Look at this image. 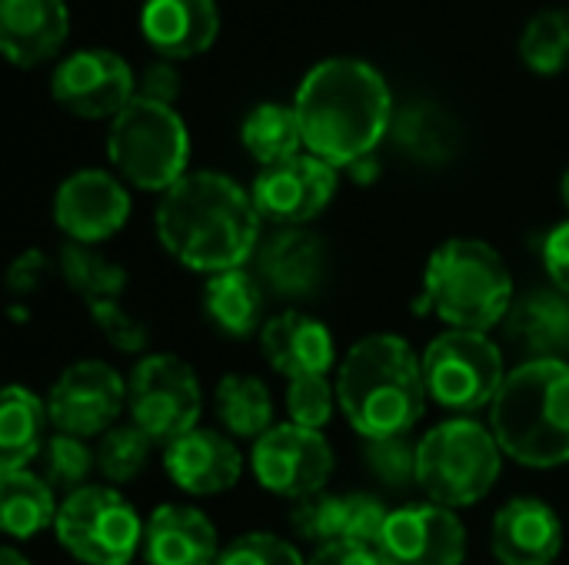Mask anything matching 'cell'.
Listing matches in <instances>:
<instances>
[{
	"label": "cell",
	"mask_w": 569,
	"mask_h": 565,
	"mask_svg": "<svg viewBox=\"0 0 569 565\" xmlns=\"http://www.w3.org/2000/svg\"><path fill=\"white\" fill-rule=\"evenodd\" d=\"M260 210L237 180L213 170L187 173L173 183L153 213L160 246L193 273L217 276L240 270L257 256Z\"/></svg>",
	"instance_id": "1"
},
{
	"label": "cell",
	"mask_w": 569,
	"mask_h": 565,
	"mask_svg": "<svg viewBox=\"0 0 569 565\" xmlns=\"http://www.w3.org/2000/svg\"><path fill=\"white\" fill-rule=\"evenodd\" d=\"M293 110L303 150L330 167H350L370 157L393 123V93L387 77L360 57H327L307 70Z\"/></svg>",
	"instance_id": "2"
},
{
	"label": "cell",
	"mask_w": 569,
	"mask_h": 565,
	"mask_svg": "<svg viewBox=\"0 0 569 565\" xmlns=\"http://www.w3.org/2000/svg\"><path fill=\"white\" fill-rule=\"evenodd\" d=\"M337 406L363 440L407 436L427 406L423 360L403 336H363L340 363Z\"/></svg>",
	"instance_id": "3"
},
{
	"label": "cell",
	"mask_w": 569,
	"mask_h": 565,
	"mask_svg": "<svg viewBox=\"0 0 569 565\" xmlns=\"http://www.w3.org/2000/svg\"><path fill=\"white\" fill-rule=\"evenodd\" d=\"M490 430L503 456L527 470H557L569 463L567 360H523L507 373L490 406Z\"/></svg>",
	"instance_id": "4"
},
{
	"label": "cell",
	"mask_w": 569,
	"mask_h": 565,
	"mask_svg": "<svg viewBox=\"0 0 569 565\" xmlns=\"http://www.w3.org/2000/svg\"><path fill=\"white\" fill-rule=\"evenodd\" d=\"M423 286L427 306L450 330L490 333L513 306V276L503 256L473 236L440 243L427 260Z\"/></svg>",
	"instance_id": "5"
},
{
	"label": "cell",
	"mask_w": 569,
	"mask_h": 565,
	"mask_svg": "<svg viewBox=\"0 0 569 565\" xmlns=\"http://www.w3.org/2000/svg\"><path fill=\"white\" fill-rule=\"evenodd\" d=\"M107 157L137 190L167 193L190 173V130L173 107L133 97L110 120Z\"/></svg>",
	"instance_id": "6"
},
{
	"label": "cell",
	"mask_w": 569,
	"mask_h": 565,
	"mask_svg": "<svg viewBox=\"0 0 569 565\" xmlns=\"http://www.w3.org/2000/svg\"><path fill=\"white\" fill-rule=\"evenodd\" d=\"M503 450L493 430L453 416L417 443V486L430 503L460 509L480 503L500 480Z\"/></svg>",
	"instance_id": "7"
},
{
	"label": "cell",
	"mask_w": 569,
	"mask_h": 565,
	"mask_svg": "<svg viewBox=\"0 0 569 565\" xmlns=\"http://www.w3.org/2000/svg\"><path fill=\"white\" fill-rule=\"evenodd\" d=\"M423 360L427 396L450 413H477L493 406L507 370L503 350L487 333L447 330L430 340Z\"/></svg>",
	"instance_id": "8"
},
{
	"label": "cell",
	"mask_w": 569,
	"mask_h": 565,
	"mask_svg": "<svg viewBox=\"0 0 569 565\" xmlns=\"http://www.w3.org/2000/svg\"><path fill=\"white\" fill-rule=\"evenodd\" d=\"M143 526L113 486H83L60 503L53 533L77 563L130 565L143 546Z\"/></svg>",
	"instance_id": "9"
},
{
	"label": "cell",
	"mask_w": 569,
	"mask_h": 565,
	"mask_svg": "<svg viewBox=\"0 0 569 565\" xmlns=\"http://www.w3.org/2000/svg\"><path fill=\"white\" fill-rule=\"evenodd\" d=\"M127 410L153 443L170 446L200 426L203 390L193 366L173 353H147L127 380Z\"/></svg>",
	"instance_id": "10"
},
{
	"label": "cell",
	"mask_w": 569,
	"mask_h": 565,
	"mask_svg": "<svg viewBox=\"0 0 569 565\" xmlns=\"http://www.w3.org/2000/svg\"><path fill=\"white\" fill-rule=\"evenodd\" d=\"M333 446L320 430L280 423L267 430L250 450L257 483L280 500H307L323 493L333 476Z\"/></svg>",
	"instance_id": "11"
},
{
	"label": "cell",
	"mask_w": 569,
	"mask_h": 565,
	"mask_svg": "<svg viewBox=\"0 0 569 565\" xmlns=\"http://www.w3.org/2000/svg\"><path fill=\"white\" fill-rule=\"evenodd\" d=\"M123 406L127 383L113 366L100 360L70 363L47 393V413L57 433H70L80 440L103 436L107 430H113Z\"/></svg>",
	"instance_id": "12"
},
{
	"label": "cell",
	"mask_w": 569,
	"mask_h": 565,
	"mask_svg": "<svg viewBox=\"0 0 569 565\" xmlns=\"http://www.w3.org/2000/svg\"><path fill=\"white\" fill-rule=\"evenodd\" d=\"M337 167L303 150L273 167H260L250 196L263 220L277 223L280 230H290L317 220L337 196Z\"/></svg>",
	"instance_id": "13"
},
{
	"label": "cell",
	"mask_w": 569,
	"mask_h": 565,
	"mask_svg": "<svg viewBox=\"0 0 569 565\" xmlns=\"http://www.w3.org/2000/svg\"><path fill=\"white\" fill-rule=\"evenodd\" d=\"M50 93L73 117L113 120L137 97V80L120 53L87 47L57 63L50 77Z\"/></svg>",
	"instance_id": "14"
},
{
	"label": "cell",
	"mask_w": 569,
	"mask_h": 565,
	"mask_svg": "<svg viewBox=\"0 0 569 565\" xmlns=\"http://www.w3.org/2000/svg\"><path fill=\"white\" fill-rule=\"evenodd\" d=\"M377 556L383 565H463L467 529L453 509L413 503L390 513Z\"/></svg>",
	"instance_id": "15"
},
{
	"label": "cell",
	"mask_w": 569,
	"mask_h": 565,
	"mask_svg": "<svg viewBox=\"0 0 569 565\" xmlns=\"http://www.w3.org/2000/svg\"><path fill=\"white\" fill-rule=\"evenodd\" d=\"M130 220V193L107 170L70 173L53 196V223L70 243H103Z\"/></svg>",
	"instance_id": "16"
},
{
	"label": "cell",
	"mask_w": 569,
	"mask_h": 565,
	"mask_svg": "<svg viewBox=\"0 0 569 565\" xmlns=\"http://www.w3.org/2000/svg\"><path fill=\"white\" fill-rule=\"evenodd\" d=\"M163 470L187 496H220L240 483L243 456L227 433L197 426L163 446Z\"/></svg>",
	"instance_id": "17"
},
{
	"label": "cell",
	"mask_w": 569,
	"mask_h": 565,
	"mask_svg": "<svg viewBox=\"0 0 569 565\" xmlns=\"http://www.w3.org/2000/svg\"><path fill=\"white\" fill-rule=\"evenodd\" d=\"M490 549L500 565H553L563 549V523L550 503L517 496L497 509Z\"/></svg>",
	"instance_id": "18"
},
{
	"label": "cell",
	"mask_w": 569,
	"mask_h": 565,
	"mask_svg": "<svg viewBox=\"0 0 569 565\" xmlns=\"http://www.w3.org/2000/svg\"><path fill=\"white\" fill-rule=\"evenodd\" d=\"M257 280L277 300H310L327 280V246L303 226L277 230L257 246Z\"/></svg>",
	"instance_id": "19"
},
{
	"label": "cell",
	"mask_w": 569,
	"mask_h": 565,
	"mask_svg": "<svg viewBox=\"0 0 569 565\" xmlns=\"http://www.w3.org/2000/svg\"><path fill=\"white\" fill-rule=\"evenodd\" d=\"M260 350L263 360L280 376H287V383L303 376H327L337 356L327 323L300 310H283L270 316L260 330Z\"/></svg>",
	"instance_id": "20"
},
{
	"label": "cell",
	"mask_w": 569,
	"mask_h": 565,
	"mask_svg": "<svg viewBox=\"0 0 569 565\" xmlns=\"http://www.w3.org/2000/svg\"><path fill=\"white\" fill-rule=\"evenodd\" d=\"M140 30L163 60L207 53L220 37L217 0H143Z\"/></svg>",
	"instance_id": "21"
},
{
	"label": "cell",
	"mask_w": 569,
	"mask_h": 565,
	"mask_svg": "<svg viewBox=\"0 0 569 565\" xmlns=\"http://www.w3.org/2000/svg\"><path fill=\"white\" fill-rule=\"evenodd\" d=\"M220 553L217 526L193 506L163 503L143 526L147 565H217Z\"/></svg>",
	"instance_id": "22"
},
{
	"label": "cell",
	"mask_w": 569,
	"mask_h": 565,
	"mask_svg": "<svg viewBox=\"0 0 569 565\" xmlns=\"http://www.w3.org/2000/svg\"><path fill=\"white\" fill-rule=\"evenodd\" d=\"M70 33L67 0H0V43L17 67L50 60Z\"/></svg>",
	"instance_id": "23"
},
{
	"label": "cell",
	"mask_w": 569,
	"mask_h": 565,
	"mask_svg": "<svg viewBox=\"0 0 569 565\" xmlns=\"http://www.w3.org/2000/svg\"><path fill=\"white\" fill-rule=\"evenodd\" d=\"M507 340L527 360H567L569 296L560 290H530L507 313Z\"/></svg>",
	"instance_id": "24"
},
{
	"label": "cell",
	"mask_w": 569,
	"mask_h": 565,
	"mask_svg": "<svg viewBox=\"0 0 569 565\" xmlns=\"http://www.w3.org/2000/svg\"><path fill=\"white\" fill-rule=\"evenodd\" d=\"M263 310H267V293L257 273L250 270H227L217 276H207L203 283V313L207 320L233 336L247 340L263 330Z\"/></svg>",
	"instance_id": "25"
},
{
	"label": "cell",
	"mask_w": 569,
	"mask_h": 565,
	"mask_svg": "<svg viewBox=\"0 0 569 565\" xmlns=\"http://www.w3.org/2000/svg\"><path fill=\"white\" fill-rule=\"evenodd\" d=\"M47 400L30 393L27 386L10 383L0 396V473L30 470L40 460L47 436Z\"/></svg>",
	"instance_id": "26"
},
{
	"label": "cell",
	"mask_w": 569,
	"mask_h": 565,
	"mask_svg": "<svg viewBox=\"0 0 569 565\" xmlns=\"http://www.w3.org/2000/svg\"><path fill=\"white\" fill-rule=\"evenodd\" d=\"M390 140L407 157H413L417 163H430V167L450 163L460 147L453 117L433 100H413V103L397 107L393 123H390Z\"/></svg>",
	"instance_id": "27"
},
{
	"label": "cell",
	"mask_w": 569,
	"mask_h": 565,
	"mask_svg": "<svg viewBox=\"0 0 569 565\" xmlns=\"http://www.w3.org/2000/svg\"><path fill=\"white\" fill-rule=\"evenodd\" d=\"M53 486L30 470L0 473V523L10 539H33L57 523Z\"/></svg>",
	"instance_id": "28"
},
{
	"label": "cell",
	"mask_w": 569,
	"mask_h": 565,
	"mask_svg": "<svg viewBox=\"0 0 569 565\" xmlns=\"http://www.w3.org/2000/svg\"><path fill=\"white\" fill-rule=\"evenodd\" d=\"M220 426L237 440H260L273 430V396L263 380L250 373H230L217 383L213 393Z\"/></svg>",
	"instance_id": "29"
},
{
	"label": "cell",
	"mask_w": 569,
	"mask_h": 565,
	"mask_svg": "<svg viewBox=\"0 0 569 565\" xmlns=\"http://www.w3.org/2000/svg\"><path fill=\"white\" fill-rule=\"evenodd\" d=\"M240 140L260 167H273L303 153L300 120L287 103H257L240 123Z\"/></svg>",
	"instance_id": "30"
},
{
	"label": "cell",
	"mask_w": 569,
	"mask_h": 565,
	"mask_svg": "<svg viewBox=\"0 0 569 565\" xmlns=\"http://www.w3.org/2000/svg\"><path fill=\"white\" fill-rule=\"evenodd\" d=\"M60 273L67 286L87 303V310L97 303H113L127 286V270L87 243H70V240L63 243Z\"/></svg>",
	"instance_id": "31"
},
{
	"label": "cell",
	"mask_w": 569,
	"mask_h": 565,
	"mask_svg": "<svg viewBox=\"0 0 569 565\" xmlns=\"http://www.w3.org/2000/svg\"><path fill=\"white\" fill-rule=\"evenodd\" d=\"M520 57L527 70L557 77L569 67V10H540L520 33Z\"/></svg>",
	"instance_id": "32"
},
{
	"label": "cell",
	"mask_w": 569,
	"mask_h": 565,
	"mask_svg": "<svg viewBox=\"0 0 569 565\" xmlns=\"http://www.w3.org/2000/svg\"><path fill=\"white\" fill-rule=\"evenodd\" d=\"M157 443L137 426V423H123V426H113L107 430L100 440H97V473L107 480V483H133L147 463H150V450Z\"/></svg>",
	"instance_id": "33"
},
{
	"label": "cell",
	"mask_w": 569,
	"mask_h": 565,
	"mask_svg": "<svg viewBox=\"0 0 569 565\" xmlns=\"http://www.w3.org/2000/svg\"><path fill=\"white\" fill-rule=\"evenodd\" d=\"M40 476L53 486V493H77L90 486V473L97 470V453L87 446V440L70 433H53L40 450Z\"/></svg>",
	"instance_id": "34"
},
{
	"label": "cell",
	"mask_w": 569,
	"mask_h": 565,
	"mask_svg": "<svg viewBox=\"0 0 569 565\" xmlns=\"http://www.w3.org/2000/svg\"><path fill=\"white\" fill-rule=\"evenodd\" d=\"M343 519H347V500L343 496H330V493H317L307 500H297L290 509V526L303 543L313 546H327V543H340L343 539Z\"/></svg>",
	"instance_id": "35"
},
{
	"label": "cell",
	"mask_w": 569,
	"mask_h": 565,
	"mask_svg": "<svg viewBox=\"0 0 569 565\" xmlns=\"http://www.w3.org/2000/svg\"><path fill=\"white\" fill-rule=\"evenodd\" d=\"M363 463L387 490H407L410 483H417V443L410 440V433L367 440Z\"/></svg>",
	"instance_id": "36"
},
{
	"label": "cell",
	"mask_w": 569,
	"mask_h": 565,
	"mask_svg": "<svg viewBox=\"0 0 569 565\" xmlns=\"http://www.w3.org/2000/svg\"><path fill=\"white\" fill-rule=\"evenodd\" d=\"M337 406V386L327 383V376H303L287 383V413L290 423L303 430H323Z\"/></svg>",
	"instance_id": "37"
},
{
	"label": "cell",
	"mask_w": 569,
	"mask_h": 565,
	"mask_svg": "<svg viewBox=\"0 0 569 565\" xmlns=\"http://www.w3.org/2000/svg\"><path fill=\"white\" fill-rule=\"evenodd\" d=\"M217 565H307V559H300L293 543L273 533H247L220 553Z\"/></svg>",
	"instance_id": "38"
},
{
	"label": "cell",
	"mask_w": 569,
	"mask_h": 565,
	"mask_svg": "<svg viewBox=\"0 0 569 565\" xmlns=\"http://www.w3.org/2000/svg\"><path fill=\"white\" fill-rule=\"evenodd\" d=\"M90 316H93V326L100 330V336L123 356H143V350L150 346V333L147 326L130 316L117 300L113 303H97L90 306Z\"/></svg>",
	"instance_id": "39"
},
{
	"label": "cell",
	"mask_w": 569,
	"mask_h": 565,
	"mask_svg": "<svg viewBox=\"0 0 569 565\" xmlns=\"http://www.w3.org/2000/svg\"><path fill=\"white\" fill-rule=\"evenodd\" d=\"M343 500H347L343 543H357V546L377 549V543H380L393 509H387L377 496H367V493H350Z\"/></svg>",
	"instance_id": "40"
},
{
	"label": "cell",
	"mask_w": 569,
	"mask_h": 565,
	"mask_svg": "<svg viewBox=\"0 0 569 565\" xmlns=\"http://www.w3.org/2000/svg\"><path fill=\"white\" fill-rule=\"evenodd\" d=\"M180 70L173 67V60H153L143 67V77L137 80V97H147V100H157V103H167L173 107L177 97H180Z\"/></svg>",
	"instance_id": "41"
},
{
	"label": "cell",
	"mask_w": 569,
	"mask_h": 565,
	"mask_svg": "<svg viewBox=\"0 0 569 565\" xmlns=\"http://www.w3.org/2000/svg\"><path fill=\"white\" fill-rule=\"evenodd\" d=\"M543 270H547L553 290L569 296V220L547 233V240H543Z\"/></svg>",
	"instance_id": "42"
},
{
	"label": "cell",
	"mask_w": 569,
	"mask_h": 565,
	"mask_svg": "<svg viewBox=\"0 0 569 565\" xmlns=\"http://www.w3.org/2000/svg\"><path fill=\"white\" fill-rule=\"evenodd\" d=\"M47 273H50V260H47L40 250H27V253H20V256L10 263V270H7V286H10V293H17V296H30V293L47 280Z\"/></svg>",
	"instance_id": "43"
},
{
	"label": "cell",
	"mask_w": 569,
	"mask_h": 565,
	"mask_svg": "<svg viewBox=\"0 0 569 565\" xmlns=\"http://www.w3.org/2000/svg\"><path fill=\"white\" fill-rule=\"evenodd\" d=\"M307 565H383L377 549H367V546H357V543H327V546H317L313 556L307 559Z\"/></svg>",
	"instance_id": "44"
},
{
	"label": "cell",
	"mask_w": 569,
	"mask_h": 565,
	"mask_svg": "<svg viewBox=\"0 0 569 565\" xmlns=\"http://www.w3.org/2000/svg\"><path fill=\"white\" fill-rule=\"evenodd\" d=\"M347 173H350L357 183H373V180L380 176V163H377V157L370 153V157H363V160L350 163V167H347Z\"/></svg>",
	"instance_id": "45"
},
{
	"label": "cell",
	"mask_w": 569,
	"mask_h": 565,
	"mask_svg": "<svg viewBox=\"0 0 569 565\" xmlns=\"http://www.w3.org/2000/svg\"><path fill=\"white\" fill-rule=\"evenodd\" d=\"M0 565H30V559L20 556L13 546H3V549H0Z\"/></svg>",
	"instance_id": "46"
},
{
	"label": "cell",
	"mask_w": 569,
	"mask_h": 565,
	"mask_svg": "<svg viewBox=\"0 0 569 565\" xmlns=\"http://www.w3.org/2000/svg\"><path fill=\"white\" fill-rule=\"evenodd\" d=\"M560 196H563V203H567L569 210V167L567 173H563V180H560Z\"/></svg>",
	"instance_id": "47"
}]
</instances>
